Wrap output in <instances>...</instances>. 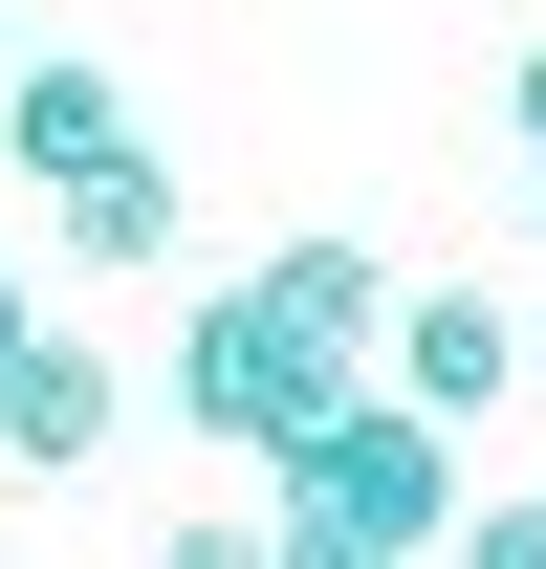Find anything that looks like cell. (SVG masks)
<instances>
[{"label": "cell", "instance_id": "6da1fadb", "mask_svg": "<svg viewBox=\"0 0 546 569\" xmlns=\"http://www.w3.org/2000/svg\"><path fill=\"white\" fill-rule=\"evenodd\" d=\"M263 503H284V569H394V548H459V417L437 395H328V417L263 460Z\"/></svg>", "mask_w": 546, "mask_h": 569}, {"label": "cell", "instance_id": "7a4b0ae2", "mask_svg": "<svg viewBox=\"0 0 546 569\" xmlns=\"http://www.w3.org/2000/svg\"><path fill=\"white\" fill-rule=\"evenodd\" d=\"M328 395H372V372H350V351H306L263 284H198V307H175V417H198L219 460H284Z\"/></svg>", "mask_w": 546, "mask_h": 569}, {"label": "cell", "instance_id": "3957f363", "mask_svg": "<svg viewBox=\"0 0 546 569\" xmlns=\"http://www.w3.org/2000/svg\"><path fill=\"white\" fill-rule=\"evenodd\" d=\"M525 372H546V329H525V307H503V284H415V307H394V395H437V417H503V395H525Z\"/></svg>", "mask_w": 546, "mask_h": 569}, {"label": "cell", "instance_id": "277c9868", "mask_svg": "<svg viewBox=\"0 0 546 569\" xmlns=\"http://www.w3.org/2000/svg\"><path fill=\"white\" fill-rule=\"evenodd\" d=\"M0 460H22V482H88V460H110V351L22 329V351H0Z\"/></svg>", "mask_w": 546, "mask_h": 569}, {"label": "cell", "instance_id": "5b68a950", "mask_svg": "<svg viewBox=\"0 0 546 569\" xmlns=\"http://www.w3.org/2000/svg\"><path fill=\"white\" fill-rule=\"evenodd\" d=\"M0 153H22V176H88V153H132L110 67H67V44H22V67H0Z\"/></svg>", "mask_w": 546, "mask_h": 569}, {"label": "cell", "instance_id": "8992f818", "mask_svg": "<svg viewBox=\"0 0 546 569\" xmlns=\"http://www.w3.org/2000/svg\"><path fill=\"white\" fill-rule=\"evenodd\" d=\"M263 307L306 329V351H350V372L394 351V263H372V241H284V263H263Z\"/></svg>", "mask_w": 546, "mask_h": 569}, {"label": "cell", "instance_id": "52a82bcc", "mask_svg": "<svg viewBox=\"0 0 546 569\" xmlns=\"http://www.w3.org/2000/svg\"><path fill=\"white\" fill-rule=\"evenodd\" d=\"M44 219H67V263H175V176H153V153H88V176H44Z\"/></svg>", "mask_w": 546, "mask_h": 569}, {"label": "cell", "instance_id": "ba28073f", "mask_svg": "<svg viewBox=\"0 0 546 569\" xmlns=\"http://www.w3.org/2000/svg\"><path fill=\"white\" fill-rule=\"evenodd\" d=\"M459 569H546V503H459Z\"/></svg>", "mask_w": 546, "mask_h": 569}, {"label": "cell", "instance_id": "9c48e42d", "mask_svg": "<svg viewBox=\"0 0 546 569\" xmlns=\"http://www.w3.org/2000/svg\"><path fill=\"white\" fill-rule=\"evenodd\" d=\"M503 110H525V176H546V44H525V67H503Z\"/></svg>", "mask_w": 546, "mask_h": 569}, {"label": "cell", "instance_id": "30bf717a", "mask_svg": "<svg viewBox=\"0 0 546 569\" xmlns=\"http://www.w3.org/2000/svg\"><path fill=\"white\" fill-rule=\"evenodd\" d=\"M0 351H22V263H0Z\"/></svg>", "mask_w": 546, "mask_h": 569}, {"label": "cell", "instance_id": "8fae6325", "mask_svg": "<svg viewBox=\"0 0 546 569\" xmlns=\"http://www.w3.org/2000/svg\"><path fill=\"white\" fill-rule=\"evenodd\" d=\"M0 67H22V0H0Z\"/></svg>", "mask_w": 546, "mask_h": 569}, {"label": "cell", "instance_id": "7c38bea8", "mask_svg": "<svg viewBox=\"0 0 546 569\" xmlns=\"http://www.w3.org/2000/svg\"><path fill=\"white\" fill-rule=\"evenodd\" d=\"M525 329H546V284H525Z\"/></svg>", "mask_w": 546, "mask_h": 569}]
</instances>
